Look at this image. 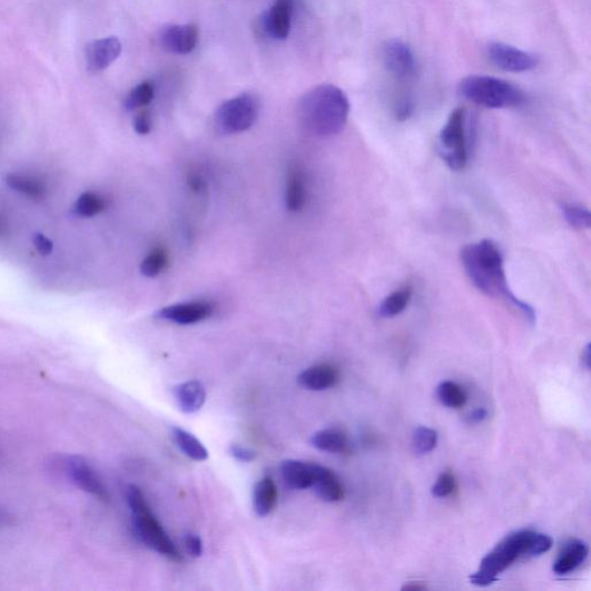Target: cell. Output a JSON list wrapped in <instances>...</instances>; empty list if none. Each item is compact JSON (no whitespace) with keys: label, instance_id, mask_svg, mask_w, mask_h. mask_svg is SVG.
Wrapping results in <instances>:
<instances>
[{"label":"cell","instance_id":"1","mask_svg":"<svg viewBox=\"0 0 591 591\" xmlns=\"http://www.w3.org/2000/svg\"><path fill=\"white\" fill-rule=\"evenodd\" d=\"M462 267L469 281L480 293L515 307L526 320L534 325V307L516 297L508 285L503 255L490 239L466 245L460 254Z\"/></svg>","mask_w":591,"mask_h":591},{"label":"cell","instance_id":"2","mask_svg":"<svg viewBox=\"0 0 591 591\" xmlns=\"http://www.w3.org/2000/svg\"><path fill=\"white\" fill-rule=\"evenodd\" d=\"M350 104L344 91L333 85L311 89L298 104L303 130L314 137H332L347 124Z\"/></svg>","mask_w":591,"mask_h":591},{"label":"cell","instance_id":"3","mask_svg":"<svg viewBox=\"0 0 591 591\" xmlns=\"http://www.w3.org/2000/svg\"><path fill=\"white\" fill-rule=\"evenodd\" d=\"M550 536L534 530L512 532L481 562L480 569L470 577V582L478 587L491 586L498 577L520 558L538 557L552 547Z\"/></svg>","mask_w":591,"mask_h":591},{"label":"cell","instance_id":"4","mask_svg":"<svg viewBox=\"0 0 591 591\" xmlns=\"http://www.w3.org/2000/svg\"><path fill=\"white\" fill-rule=\"evenodd\" d=\"M126 500L132 512V523L138 538L158 555H165L173 562H182L181 552L151 513L142 490L138 486L128 485Z\"/></svg>","mask_w":591,"mask_h":591},{"label":"cell","instance_id":"5","mask_svg":"<svg viewBox=\"0 0 591 591\" xmlns=\"http://www.w3.org/2000/svg\"><path fill=\"white\" fill-rule=\"evenodd\" d=\"M465 100L488 109H508L524 102L523 92L515 85L498 77L470 76L458 85Z\"/></svg>","mask_w":591,"mask_h":591},{"label":"cell","instance_id":"6","mask_svg":"<svg viewBox=\"0 0 591 591\" xmlns=\"http://www.w3.org/2000/svg\"><path fill=\"white\" fill-rule=\"evenodd\" d=\"M466 111L455 109L441 128L438 139V151L449 169L460 171L468 163V134H466Z\"/></svg>","mask_w":591,"mask_h":591},{"label":"cell","instance_id":"7","mask_svg":"<svg viewBox=\"0 0 591 591\" xmlns=\"http://www.w3.org/2000/svg\"><path fill=\"white\" fill-rule=\"evenodd\" d=\"M259 115V102L254 95L243 94L227 101L217 109L215 125L222 134H237L254 126Z\"/></svg>","mask_w":591,"mask_h":591},{"label":"cell","instance_id":"8","mask_svg":"<svg viewBox=\"0 0 591 591\" xmlns=\"http://www.w3.org/2000/svg\"><path fill=\"white\" fill-rule=\"evenodd\" d=\"M58 464H60L58 469H61V473L68 476L77 488L96 497L101 501L109 500V493L102 480L84 457H65Z\"/></svg>","mask_w":591,"mask_h":591},{"label":"cell","instance_id":"9","mask_svg":"<svg viewBox=\"0 0 591 591\" xmlns=\"http://www.w3.org/2000/svg\"><path fill=\"white\" fill-rule=\"evenodd\" d=\"M486 54L496 68L503 69L505 72H529L538 64V58L534 54L523 52L506 43H491L486 50Z\"/></svg>","mask_w":591,"mask_h":591},{"label":"cell","instance_id":"10","mask_svg":"<svg viewBox=\"0 0 591 591\" xmlns=\"http://www.w3.org/2000/svg\"><path fill=\"white\" fill-rule=\"evenodd\" d=\"M383 61L387 71L400 80L409 79L415 73L414 53L410 46L401 40L386 42L383 49Z\"/></svg>","mask_w":591,"mask_h":591},{"label":"cell","instance_id":"11","mask_svg":"<svg viewBox=\"0 0 591 591\" xmlns=\"http://www.w3.org/2000/svg\"><path fill=\"white\" fill-rule=\"evenodd\" d=\"M213 312L214 307L211 303L190 302L163 307L158 310L157 318L177 325H193L206 320Z\"/></svg>","mask_w":591,"mask_h":591},{"label":"cell","instance_id":"12","mask_svg":"<svg viewBox=\"0 0 591 591\" xmlns=\"http://www.w3.org/2000/svg\"><path fill=\"white\" fill-rule=\"evenodd\" d=\"M199 40V34L193 25H171L159 35L161 45L166 52L177 54L192 53Z\"/></svg>","mask_w":591,"mask_h":591},{"label":"cell","instance_id":"13","mask_svg":"<svg viewBox=\"0 0 591 591\" xmlns=\"http://www.w3.org/2000/svg\"><path fill=\"white\" fill-rule=\"evenodd\" d=\"M322 466L299 460H286L281 465V476L291 489L306 490L316 483Z\"/></svg>","mask_w":591,"mask_h":591},{"label":"cell","instance_id":"14","mask_svg":"<svg viewBox=\"0 0 591 591\" xmlns=\"http://www.w3.org/2000/svg\"><path fill=\"white\" fill-rule=\"evenodd\" d=\"M122 53L118 38L108 37L92 42L85 49V61L91 72H101L110 66Z\"/></svg>","mask_w":591,"mask_h":591},{"label":"cell","instance_id":"15","mask_svg":"<svg viewBox=\"0 0 591 591\" xmlns=\"http://www.w3.org/2000/svg\"><path fill=\"white\" fill-rule=\"evenodd\" d=\"M293 0H276L264 18L267 33L275 40H286L290 33Z\"/></svg>","mask_w":591,"mask_h":591},{"label":"cell","instance_id":"16","mask_svg":"<svg viewBox=\"0 0 591 591\" xmlns=\"http://www.w3.org/2000/svg\"><path fill=\"white\" fill-rule=\"evenodd\" d=\"M588 546L581 539H570L563 544L554 563V571L557 575H566L579 569L588 557Z\"/></svg>","mask_w":591,"mask_h":591},{"label":"cell","instance_id":"17","mask_svg":"<svg viewBox=\"0 0 591 591\" xmlns=\"http://www.w3.org/2000/svg\"><path fill=\"white\" fill-rule=\"evenodd\" d=\"M338 381V371L333 365L320 364L306 368L298 376V384L305 390L326 391L336 386Z\"/></svg>","mask_w":591,"mask_h":591},{"label":"cell","instance_id":"18","mask_svg":"<svg viewBox=\"0 0 591 591\" xmlns=\"http://www.w3.org/2000/svg\"><path fill=\"white\" fill-rule=\"evenodd\" d=\"M174 399L178 407L185 414L199 411L206 402L204 385L198 380L186 381L178 385L174 390Z\"/></svg>","mask_w":591,"mask_h":591},{"label":"cell","instance_id":"19","mask_svg":"<svg viewBox=\"0 0 591 591\" xmlns=\"http://www.w3.org/2000/svg\"><path fill=\"white\" fill-rule=\"evenodd\" d=\"M317 496L326 503H336L344 498V488L333 470L322 466L316 483L312 486Z\"/></svg>","mask_w":591,"mask_h":591},{"label":"cell","instance_id":"20","mask_svg":"<svg viewBox=\"0 0 591 591\" xmlns=\"http://www.w3.org/2000/svg\"><path fill=\"white\" fill-rule=\"evenodd\" d=\"M311 443L322 452L340 454L347 452L349 441L347 434L340 429H325L318 431L311 438Z\"/></svg>","mask_w":591,"mask_h":591},{"label":"cell","instance_id":"21","mask_svg":"<svg viewBox=\"0 0 591 591\" xmlns=\"http://www.w3.org/2000/svg\"><path fill=\"white\" fill-rule=\"evenodd\" d=\"M278 501V489L270 477H264L256 483L254 491V508L259 516L270 515Z\"/></svg>","mask_w":591,"mask_h":591},{"label":"cell","instance_id":"22","mask_svg":"<svg viewBox=\"0 0 591 591\" xmlns=\"http://www.w3.org/2000/svg\"><path fill=\"white\" fill-rule=\"evenodd\" d=\"M286 201L290 212H299L304 207L306 201L305 178L299 169L291 168L287 174Z\"/></svg>","mask_w":591,"mask_h":591},{"label":"cell","instance_id":"23","mask_svg":"<svg viewBox=\"0 0 591 591\" xmlns=\"http://www.w3.org/2000/svg\"><path fill=\"white\" fill-rule=\"evenodd\" d=\"M412 298V287L406 286L395 290L394 293L388 295L386 298L380 303L376 314L383 319H390L399 316L408 305L410 304Z\"/></svg>","mask_w":591,"mask_h":591},{"label":"cell","instance_id":"24","mask_svg":"<svg viewBox=\"0 0 591 591\" xmlns=\"http://www.w3.org/2000/svg\"><path fill=\"white\" fill-rule=\"evenodd\" d=\"M171 437L176 443L178 449L182 450L186 457L192 458L194 461H205L208 458V450L202 445L199 439L194 437L192 433L188 431L181 429V427H173L171 429Z\"/></svg>","mask_w":591,"mask_h":591},{"label":"cell","instance_id":"25","mask_svg":"<svg viewBox=\"0 0 591 591\" xmlns=\"http://www.w3.org/2000/svg\"><path fill=\"white\" fill-rule=\"evenodd\" d=\"M437 395L443 406L452 409H460L468 401V395L464 388L453 381H443L439 385Z\"/></svg>","mask_w":591,"mask_h":591},{"label":"cell","instance_id":"26","mask_svg":"<svg viewBox=\"0 0 591 591\" xmlns=\"http://www.w3.org/2000/svg\"><path fill=\"white\" fill-rule=\"evenodd\" d=\"M560 211L571 228L577 229V231H586L590 228L591 214L588 208L583 207L581 205L563 202L560 206Z\"/></svg>","mask_w":591,"mask_h":591},{"label":"cell","instance_id":"27","mask_svg":"<svg viewBox=\"0 0 591 591\" xmlns=\"http://www.w3.org/2000/svg\"><path fill=\"white\" fill-rule=\"evenodd\" d=\"M6 184L11 189L32 198H41L45 196V188L40 181L32 177L22 176V174H7L5 178Z\"/></svg>","mask_w":591,"mask_h":591},{"label":"cell","instance_id":"28","mask_svg":"<svg viewBox=\"0 0 591 591\" xmlns=\"http://www.w3.org/2000/svg\"><path fill=\"white\" fill-rule=\"evenodd\" d=\"M106 202L95 193L81 194L74 205V213L83 217H93L104 211Z\"/></svg>","mask_w":591,"mask_h":591},{"label":"cell","instance_id":"29","mask_svg":"<svg viewBox=\"0 0 591 591\" xmlns=\"http://www.w3.org/2000/svg\"><path fill=\"white\" fill-rule=\"evenodd\" d=\"M166 264H168V255L163 248L157 247L143 259L140 271L147 278H155L165 271Z\"/></svg>","mask_w":591,"mask_h":591},{"label":"cell","instance_id":"30","mask_svg":"<svg viewBox=\"0 0 591 591\" xmlns=\"http://www.w3.org/2000/svg\"><path fill=\"white\" fill-rule=\"evenodd\" d=\"M437 443V431L430 429V427H417L414 433V437H412V445H414L415 452L417 454L424 455L433 452Z\"/></svg>","mask_w":591,"mask_h":591},{"label":"cell","instance_id":"31","mask_svg":"<svg viewBox=\"0 0 591 591\" xmlns=\"http://www.w3.org/2000/svg\"><path fill=\"white\" fill-rule=\"evenodd\" d=\"M154 99V85L150 83H142L132 89L125 100L127 110H135L150 104Z\"/></svg>","mask_w":591,"mask_h":591},{"label":"cell","instance_id":"32","mask_svg":"<svg viewBox=\"0 0 591 591\" xmlns=\"http://www.w3.org/2000/svg\"><path fill=\"white\" fill-rule=\"evenodd\" d=\"M457 489V481L452 473L445 472L439 476L433 488V495L437 498H445L452 495Z\"/></svg>","mask_w":591,"mask_h":591},{"label":"cell","instance_id":"33","mask_svg":"<svg viewBox=\"0 0 591 591\" xmlns=\"http://www.w3.org/2000/svg\"><path fill=\"white\" fill-rule=\"evenodd\" d=\"M412 112H414V102H412V100L409 96L404 95L396 101L394 106V115L395 118L400 120V122H403V120L410 118Z\"/></svg>","mask_w":591,"mask_h":591},{"label":"cell","instance_id":"34","mask_svg":"<svg viewBox=\"0 0 591 591\" xmlns=\"http://www.w3.org/2000/svg\"><path fill=\"white\" fill-rule=\"evenodd\" d=\"M229 454L240 462H252L256 457V453L254 449L239 445V443H232V445L229 447Z\"/></svg>","mask_w":591,"mask_h":591},{"label":"cell","instance_id":"35","mask_svg":"<svg viewBox=\"0 0 591 591\" xmlns=\"http://www.w3.org/2000/svg\"><path fill=\"white\" fill-rule=\"evenodd\" d=\"M134 126L139 134H148L151 131V117L150 112L143 110L135 116Z\"/></svg>","mask_w":591,"mask_h":591},{"label":"cell","instance_id":"36","mask_svg":"<svg viewBox=\"0 0 591 591\" xmlns=\"http://www.w3.org/2000/svg\"><path fill=\"white\" fill-rule=\"evenodd\" d=\"M185 547L188 550L189 554L194 558L201 557L202 552H204V546H202V540L198 535L188 534L185 536Z\"/></svg>","mask_w":591,"mask_h":591},{"label":"cell","instance_id":"37","mask_svg":"<svg viewBox=\"0 0 591 591\" xmlns=\"http://www.w3.org/2000/svg\"><path fill=\"white\" fill-rule=\"evenodd\" d=\"M33 243L36 250L40 252L42 255H49L53 252V244L52 240L42 235V233H35Z\"/></svg>","mask_w":591,"mask_h":591},{"label":"cell","instance_id":"38","mask_svg":"<svg viewBox=\"0 0 591 591\" xmlns=\"http://www.w3.org/2000/svg\"><path fill=\"white\" fill-rule=\"evenodd\" d=\"M488 417V411L483 409V408H478V409L474 410L472 414L466 417V422L469 424H478L484 421Z\"/></svg>","mask_w":591,"mask_h":591},{"label":"cell","instance_id":"39","mask_svg":"<svg viewBox=\"0 0 591 591\" xmlns=\"http://www.w3.org/2000/svg\"><path fill=\"white\" fill-rule=\"evenodd\" d=\"M189 185L190 188L194 190V192L201 193L206 190V182L202 180L200 176H198V174H193V176L190 177L189 180Z\"/></svg>","mask_w":591,"mask_h":591},{"label":"cell","instance_id":"40","mask_svg":"<svg viewBox=\"0 0 591 591\" xmlns=\"http://www.w3.org/2000/svg\"><path fill=\"white\" fill-rule=\"evenodd\" d=\"M582 364L587 369L590 368V360H591V348L590 344L586 345V348L583 349L581 355Z\"/></svg>","mask_w":591,"mask_h":591},{"label":"cell","instance_id":"41","mask_svg":"<svg viewBox=\"0 0 591 591\" xmlns=\"http://www.w3.org/2000/svg\"><path fill=\"white\" fill-rule=\"evenodd\" d=\"M426 587L422 585V583H409V585H406L402 587V590H412V591H422L425 590Z\"/></svg>","mask_w":591,"mask_h":591},{"label":"cell","instance_id":"42","mask_svg":"<svg viewBox=\"0 0 591 591\" xmlns=\"http://www.w3.org/2000/svg\"><path fill=\"white\" fill-rule=\"evenodd\" d=\"M2 520H3V517L0 516V524H2Z\"/></svg>","mask_w":591,"mask_h":591}]
</instances>
